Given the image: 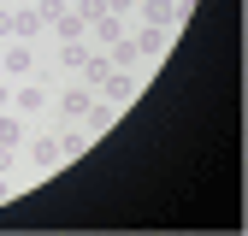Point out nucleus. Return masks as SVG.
<instances>
[{
    "instance_id": "6e6552de",
    "label": "nucleus",
    "mask_w": 248,
    "mask_h": 236,
    "mask_svg": "<svg viewBox=\"0 0 248 236\" xmlns=\"http://www.w3.org/2000/svg\"><path fill=\"white\" fill-rule=\"evenodd\" d=\"M101 53H107V65H112V71H136V59H142V53H136V42H130V36H118V42H107V47H101Z\"/></svg>"
},
{
    "instance_id": "0eeeda50",
    "label": "nucleus",
    "mask_w": 248,
    "mask_h": 236,
    "mask_svg": "<svg viewBox=\"0 0 248 236\" xmlns=\"http://www.w3.org/2000/svg\"><path fill=\"white\" fill-rule=\"evenodd\" d=\"M130 42H136V53H148V59H160V53H166V42H171V30H160V24H142V30H136Z\"/></svg>"
},
{
    "instance_id": "9b49d317",
    "label": "nucleus",
    "mask_w": 248,
    "mask_h": 236,
    "mask_svg": "<svg viewBox=\"0 0 248 236\" xmlns=\"http://www.w3.org/2000/svg\"><path fill=\"white\" fill-rule=\"evenodd\" d=\"M42 30H47V24H42L36 6H18V12H12V42H30V36H42Z\"/></svg>"
},
{
    "instance_id": "20e7f679",
    "label": "nucleus",
    "mask_w": 248,
    "mask_h": 236,
    "mask_svg": "<svg viewBox=\"0 0 248 236\" xmlns=\"http://www.w3.org/2000/svg\"><path fill=\"white\" fill-rule=\"evenodd\" d=\"M95 95L112 101V106H124V101H136V95H142V77H136V71H112V77L95 88Z\"/></svg>"
},
{
    "instance_id": "2eb2a0df",
    "label": "nucleus",
    "mask_w": 248,
    "mask_h": 236,
    "mask_svg": "<svg viewBox=\"0 0 248 236\" xmlns=\"http://www.w3.org/2000/svg\"><path fill=\"white\" fill-rule=\"evenodd\" d=\"M83 59H89L83 42H59V65H65V71H83Z\"/></svg>"
},
{
    "instance_id": "412c9836",
    "label": "nucleus",
    "mask_w": 248,
    "mask_h": 236,
    "mask_svg": "<svg viewBox=\"0 0 248 236\" xmlns=\"http://www.w3.org/2000/svg\"><path fill=\"white\" fill-rule=\"evenodd\" d=\"M130 6H136V0H107V12H118V18L130 12Z\"/></svg>"
},
{
    "instance_id": "423d86ee",
    "label": "nucleus",
    "mask_w": 248,
    "mask_h": 236,
    "mask_svg": "<svg viewBox=\"0 0 248 236\" xmlns=\"http://www.w3.org/2000/svg\"><path fill=\"white\" fill-rule=\"evenodd\" d=\"M89 101H95V88H65V95H59V124H83Z\"/></svg>"
},
{
    "instance_id": "39448f33",
    "label": "nucleus",
    "mask_w": 248,
    "mask_h": 236,
    "mask_svg": "<svg viewBox=\"0 0 248 236\" xmlns=\"http://www.w3.org/2000/svg\"><path fill=\"white\" fill-rule=\"evenodd\" d=\"M112 118H118V106H112V101H89V112H83V130H89V142H101V136L112 130Z\"/></svg>"
},
{
    "instance_id": "f3484780",
    "label": "nucleus",
    "mask_w": 248,
    "mask_h": 236,
    "mask_svg": "<svg viewBox=\"0 0 248 236\" xmlns=\"http://www.w3.org/2000/svg\"><path fill=\"white\" fill-rule=\"evenodd\" d=\"M83 24H95V18H107V0H77V6H71Z\"/></svg>"
},
{
    "instance_id": "f8f14e48",
    "label": "nucleus",
    "mask_w": 248,
    "mask_h": 236,
    "mask_svg": "<svg viewBox=\"0 0 248 236\" xmlns=\"http://www.w3.org/2000/svg\"><path fill=\"white\" fill-rule=\"evenodd\" d=\"M107 77H112V65H107V53H89V59H83V88H101Z\"/></svg>"
},
{
    "instance_id": "f03ea898",
    "label": "nucleus",
    "mask_w": 248,
    "mask_h": 236,
    "mask_svg": "<svg viewBox=\"0 0 248 236\" xmlns=\"http://www.w3.org/2000/svg\"><path fill=\"white\" fill-rule=\"evenodd\" d=\"M30 71H36V47H0V77H6V83H24Z\"/></svg>"
},
{
    "instance_id": "aec40b11",
    "label": "nucleus",
    "mask_w": 248,
    "mask_h": 236,
    "mask_svg": "<svg viewBox=\"0 0 248 236\" xmlns=\"http://www.w3.org/2000/svg\"><path fill=\"white\" fill-rule=\"evenodd\" d=\"M0 42H12V6H0Z\"/></svg>"
},
{
    "instance_id": "f257e3e1",
    "label": "nucleus",
    "mask_w": 248,
    "mask_h": 236,
    "mask_svg": "<svg viewBox=\"0 0 248 236\" xmlns=\"http://www.w3.org/2000/svg\"><path fill=\"white\" fill-rule=\"evenodd\" d=\"M142 6V24H160V30H177L183 12H189V0H136Z\"/></svg>"
},
{
    "instance_id": "7ed1b4c3",
    "label": "nucleus",
    "mask_w": 248,
    "mask_h": 236,
    "mask_svg": "<svg viewBox=\"0 0 248 236\" xmlns=\"http://www.w3.org/2000/svg\"><path fill=\"white\" fill-rule=\"evenodd\" d=\"M30 165L36 171H59L65 165V142L59 136H30Z\"/></svg>"
},
{
    "instance_id": "1a4fd4ad",
    "label": "nucleus",
    "mask_w": 248,
    "mask_h": 236,
    "mask_svg": "<svg viewBox=\"0 0 248 236\" xmlns=\"http://www.w3.org/2000/svg\"><path fill=\"white\" fill-rule=\"evenodd\" d=\"M12 106H18V112H42V106H47V88H42V83H30V77L12 83Z\"/></svg>"
},
{
    "instance_id": "dca6fc26",
    "label": "nucleus",
    "mask_w": 248,
    "mask_h": 236,
    "mask_svg": "<svg viewBox=\"0 0 248 236\" xmlns=\"http://www.w3.org/2000/svg\"><path fill=\"white\" fill-rule=\"evenodd\" d=\"M36 12H42V24L53 30V24H59V18H65L71 6H65V0H36Z\"/></svg>"
},
{
    "instance_id": "6ab92c4d",
    "label": "nucleus",
    "mask_w": 248,
    "mask_h": 236,
    "mask_svg": "<svg viewBox=\"0 0 248 236\" xmlns=\"http://www.w3.org/2000/svg\"><path fill=\"white\" fill-rule=\"evenodd\" d=\"M0 171H6V177L18 171V148H12V142H0Z\"/></svg>"
},
{
    "instance_id": "4be33fe9",
    "label": "nucleus",
    "mask_w": 248,
    "mask_h": 236,
    "mask_svg": "<svg viewBox=\"0 0 248 236\" xmlns=\"http://www.w3.org/2000/svg\"><path fill=\"white\" fill-rule=\"evenodd\" d=\"M12 189H18V183H12V177H6V171H0V201H6V195H12Z\"/></svg>"
},
{
    "instance_id": "ddd939ff",
    "label": "nucleus",
    "mask_w": 248,
    "mask_h": 236,
    "mask_svg": "<svg viewBox=\"0 0 248 236\" xmlns=\"http://www.w3.org/2000/svg\"><path fill=\"white\" fill-rule=\"evenodd\" d=\"M53 36H59V42H89V24H83L77 12H65V18L53 24Z\"/></svg>"
},
{
    "instance_id": "4468645a",
    "label": "nucleus",
    "mask_w": 248,
    "mask_h": 236,
    "mask_svg": "<svg viewBox=\"0 0 248 236\" xmlns=\"http://www.w3.org/2000/svg\"><path fill=\"white\" fill-rule=\"evenodd\" d=\"M0 142H12V148H18V142H30V136H24V112H12V106L0 112Z\"/></svg>"
},
{
    "instance_id": "9d476101",
    "label": "nucleus",
    "mask_w": 248,
    "mask_h": 236,
    "mask_svg": "<svg viewBox=\"0 0 248 236\" xmlns=\"http://www.w3.org/2000/svg\"><path fill=\"white\" fill-rule=\"evenodd\" d=\"M118 36H130L118 12H107V18H95V24H89V42H95V47H107V42H118Z\"/></svg>"
},
{
    "instance_id": "a211bd4d",
    "label": "nucleus",
    "mask_w": 248,
    "mask_h": 236,
    "mask_svg": "<svg viewBox=\"0 0 248 236\" xmlns=\"http://www.w3.org/2000/svg\"><path fill=\"white\" fill-rule=\"evenodd\" d=\"M59 142H65V160H71V154H83V148H89V130H65Z\"/></svg>"
},
{
    "instance_id": "5701e85b",
    "label": "nucleus",
    "mask_w": 248,
    "mask_h": 236,
    "mask_svg": "<svg viewBox=\"0 0 248 236\" xmlns=\"http://www.w3.org/2000/svg\"><path fill=\"white\" fill-rule=\"evenodd\" d=\"M12 106V83H0V112H6Z\"/></svg>"
}]
</instances>
